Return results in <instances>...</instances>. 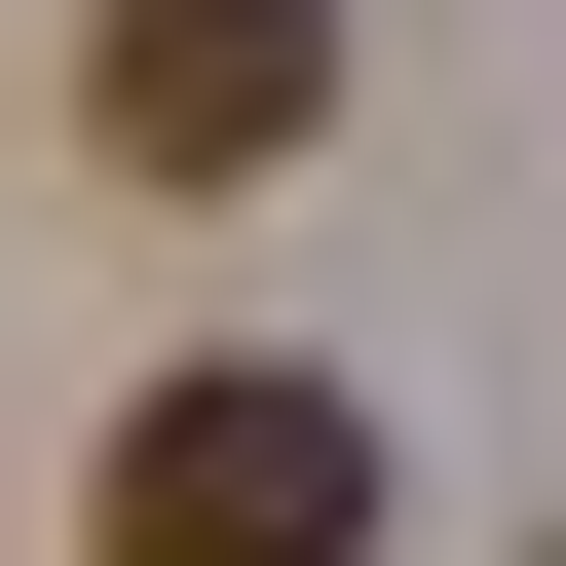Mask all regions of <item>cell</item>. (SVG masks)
Returning a JSON list of instances; mask_svg holds the SVG:
<instances>
[{
    "mask_svg": "<svg viewBox=\"0 0 566 566\" xmlns=\"http://www.w3.org/2000/svg\"><path fill=\"white\" fill-rule=\"evenodd\" d=\"M76 566H378V416L227 340V378H151V416H114V491H76Z\"/></svg>",
    "mask_w": 566,
    "mask_h": 566,
    "instance_id": "6da1fadb",
    "label": "cell"
},
{
    "mask_svg": "<svg viewBox=\"0 0 566 566\" xmlns=\"http://www.w3.org/2000/svg\"><path fill=\"white\" fill-rule=\"evenodd\" d=\"M76 151L114 189H303L340 151V0H76Z\"/></svg>",
    "mask_w": 566,
    "mask_h": 566,
    "instance_id": "7a4b0ae2",
    "label": "cell"
}]
</instances>
